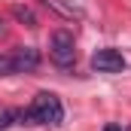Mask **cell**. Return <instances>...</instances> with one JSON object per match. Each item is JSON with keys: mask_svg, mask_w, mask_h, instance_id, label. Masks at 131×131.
Instances as JSON below:
<instances>
[{"mask_svg": "<svg viewBox=\"0 0 131 131\" xmlns=\"http://www.w3.org/2000/svg\"><path fill=\"white\" fill-rule=\"evenodd\" d=\"M61 116H64V107H61L58 95H52V92H40L28 110H18V119L31 122V125H58Z\"/></svg>", "mask_w": 131, "mask_h": 131, "instance_id": "6da1fadb", "label": "cell"}, {"mask_svg": "<svg viewBox=\"0 0 131 131\" xmlns=\"http://www.w3.org/2000/svg\"><path fill=\"white\" fill-rule=\"evenodd\" d=\"M49 58L58 67H73L76 61V43H73V34L70 31H55L52 40H49Z\"/></svg>", "mask_w": 131, "mask_h": 131, "instance_id": "7a4b0ae2", "label": "cell"}, {"mask_svg": "<svg viewBox=\"0 0 131 131\" xmlns=\"http://www.w3.org/2000/svg\"><path fill=\"white\" fill-rule=\"evenodd\" d=\"M92 67H95L98 73H122V70H125V58H122V52H116V49H98V52L92 55Z\"/></svg>", "mask_w": 131, "mask_h": 131, "instance_id": "3957f363", "label": "cell"}, {"mask_svg": "<svg viewBox=\"0 0 131 131\" xmlns=\"http://www.w3.org/2000/svg\"><path fill=\"white\" fill-rule=\"evenodd\" d=\"M12 64H15V73H28V70H37L40 64V52L37 49H15V55H12Z\"/></svg>", "mask_w": 131, "mask_h": 131, "instance_id": "277c9868", "label": "cell"}, {"mask_svg": "<svg viewBox=\"0 0 131 131\" xmlns=\"http://www.w3.org/2000/svg\"><path fill=\"white\" fill-rule=\"evenodd\" d=\"M12 15H15L18 21H25L28 28H37V15H34V9H28V6L15 3V6H12Z\"/></svg>", "mask_w": 131, "mask_h": 131, "instance_id": "5b68a950", "label": "cell"}, {"mask_svg": "<svg viewBox=\"0 0 131 131\" xmlns=\"http://www.w3.org/2000/svg\"><path fill=\"white\" fill-rule=\"evenodd\" d=\"M15 119H18V110H12V107H0V131H6Z\"/></svg>", "mask_w": 131, "mask_h": 131, "instance_id": "8992f818", "label": "cell"}, {"mask_svg": "<svg viewBox=\"0 0 131 131\" xmlns=\"http://www.w3.org/2000/svg\"><path fill=\"white\" fill-rule=\"evenodd\" d=\"M6 73H15L12 55H0V76H6Z\"/></svg>", "mask_w": 131, "mask_h": 131, "instance_id": "52a82bcc", "label": "cell"}, {"mask_svg": "<svg viewBox=\"0 0 131 131\" xmlns=\"http://www.w3.org/2000/svg\"><path fill=\"white\" fill-rule=\"evenodd\" d=\"M104 131H122V128H119V125H107Z\"/></svg>", "mask_w": 131, "mask_h": 131, "instance_id": "ba28073f", "label": "cell"}, {"mask_svg": "<svg viewBox=\"0 0 131 131\" xmlns=\"http://www.w3.org/2000/svg\"><path fill=\"white\" fill-rule=\"evenodd\" d=\"M3 34H6V28H3V18H0V37H3Z\"/></svg>", "mask_w": 131, "mask_h": 131, "instance_id": "9c48e42d", "label": "cell"}, {"mask_svg": "<svg viewBox=\"0 0 131 131\" xmlns=\"http://www.w3.org/2000/svg\"><path fill=\"white\" fill-rule=\"evenodd\" d=\"M125 131H131V125H128V128H125Z\"/></svg>", "mask_w": 131, "mask_h": 131, "instance_id": "30bf717a", "label": "cell"}]
</instances>
